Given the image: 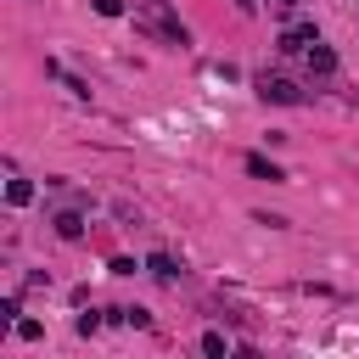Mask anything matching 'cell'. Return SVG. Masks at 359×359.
Returning <instances> with one entry per match:
<instances>
[{"instance_id":"1","label":"cell","mask_w":359,"mask_h":359,"mask_svg":"<svg viewBox=\"0 0 359 359\" xmlns=\"http://www.w3.org/2000/svg\"><path fill=\"white\" fill-rule=\"evenodd\" d=\"M140 11L151 17V22H146V34H157V39H168V45H185V39H191V34H185V22L168 11V0H140Z\"/></svg>"},{"instance_id":"2","label":"cell","mask_w":359,"mask_h":359,"mask_svg":"<svg viewBox=\"0 0 359 359\" xmlns=\"http://www.w3.org/2000/svg\"><path fill=\"white\" fill-rule=\"evenodd\" d=\"M258 95L275 101V107H297V101H303V90H297L292 79H280V73H258Z\"/></svg>"},{"instance_id":"3","label":"cell","mask_w":359,"mask_h":359,"mask_svg":"<svg viewBox=\"0 0 359 359\" xmlns=\"http://www.w3.org/2000/svg\"><path fill=\"white\" fill-rule=\"evenodd\" d=\"M241 168H247L252 180H269V185H286V168H280V163H269L264 151H247V163H241Z\"/></svg>"},{"instance_id":"4","label":"cell","mask_w":359,"mask_h":359,"mask_svg":"<svg viewBox=\"0 0 359 359\" xmlns=\"http://www.w3.org/2000/svg\"><path fill=\"white\" fill-rule=\"evenodd\" d=\"M309 73H320V79H331V73H337V50H331L325 39H314V45H309Z\"/></svg>"},{"instance_id":"5","label":"cell","mask_w":359,"mask_h":359,"mask_svg":"<svg viewBox=\"0 0 359 359\" xmlns=\"http://www.w3.org/2000/svg\"><path fill=\"white\" fill-rule=\"evenodd\" d=\"M50 224H56V236H62V241H79V236H84V219H79L73 208H62V213H56Z\"/></svg>"},{"instance_id":"6","label":"cell","mask_w":359,"mask_h":359,"mask_svg":"<svg viewBox=\"0 0 359 359\" xmlns=\"http://www.w3.org/2000/svg\"><path fill=\"white\" fill-rule=\"evenodd\" d=\"M146 269H151L157 280H180V264H174L168 252H151V258H146Z\"/></svg>"},{"instance_id":"7","label":"cell","mask_w":359,"mask_h":359,"mask_svg":"<svg viewBox=\"0 0 359 359\" xmlns=\"http://www.w3.org/2000/svg\"><path fill=\"white\" fill-rule=\"evenodd\" d=\"M45 73H50V79H62V84H67V90H73V95H79V101H84V95H90V84H84V79H73V73H62V67H56V62H45Z\"/></svg>"},{"instance_id":"8","label":"cell","mask_w":359,"mask_h":359,"mask_svg":"<svg viewBox=\"0 0 359 359\" xmlns=\"http://www.w3.org/2000/svg\"><path fill=\"white\" fill-rule=\"evenodd\" d=\"M6 202H11V208H28V202H34V185H28V180H11V185H6Z\"/></svg>"},{"instance_id":"9","label":"cell","mask_w":359,"mask_h":359,"mask_svg":"<svg viewBox=\"0 0 359 359\" xmlns=\"http://www.w3.org/2000/svg\"><path fill=\"white\" fill-rule=\"evenodd\" d=\"M224 348H230V342H224V331H202V353H208V359H219Z\"/></svg>"},{"instance_id":"10","label":"cell","mask_w":359,"mask_h":359,"mask_svg":"<svg viewBox=\"0 0 359 359\" xmlns=\"http://www.w3.org/2000/svg\"><path fill=\"white\" fill-rule=\"evenodd\" d=\"M17 337H22V342H39L45 325H39V320H17Z\"/></svg>"},{"instance_id":"11","label":"cell","mask_w":359,"mask_h":359,"mask_svg":"<svg viewBox=\"0 0 359 359\" xmlns=\"http://www.w3.org/2000/svg\"><path fill=\"white\" fill-rule=\"evenodd\" d=\"M17 314H22V309H17V297H6V303H0V325H17Z\"/></svg>"},{"instance_id":"12","label":"cell","mask_w":359,"mask_h":359,"mask_svg":"<svg viewBox=\"0 0 359 359\" xmlns=\"http://www.w3.org/2000/svg\"><path fill=\"white\" fill-rule=\"evenodd\" d=\"M95 11L101 17H123V0H95Z\"/></svg>"},{"instance_id":"13","label":"cell","mask_w":359,"mask_h":359,"mask_svg":"<svg viewBox=\"0 0 359 359\" xmlns=\"http://www.w3.org/2000/svg\"><path fill=\"white\" fill-rule=\"evenodd\" d=\"M269 6H275V11H292V6H297V0H269Z\"/></svg>"},{"instance_id":"14","label":"cell","mask_w":359,"mask_h":359,"mask_svg":"<svg viewBox=\"0 0 359 359\" xmlns=\"http://www.w3.org/2000/svg\"><path fill=\"white\" fill-rule=\"evenodd\" d=\"M252 6H258V0H236V11H252Z\"/></svg>"}]
</instances>
